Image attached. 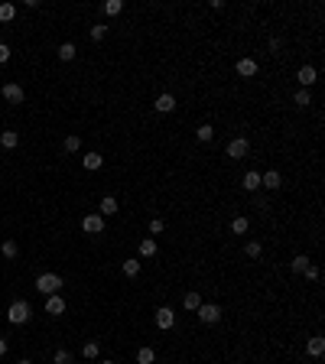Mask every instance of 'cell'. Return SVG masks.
<instances>
[{"instance_id":"6da1fadb","label":"cell","mask_w":325,"mask_h":364,"mask_svg":"<svg viewBox=\"0 0 325 364\" xmlns=\"http://www.w3.org/2000/svg\"><path fill=\"white\" fill-rule=\"evenodd\" d=\"M30 315H33V306L26 299H17V303H10V309H7V322L10 325H26Z\"/></svg>"},{"instance_id":"7a4b0ae2","label":"cell","mask_w":325,"mask_h":364,"mask_svg":"<svg viewBox=\"0 0 325 364\" xmlns=\"http://www.w3.org/2000/svg\"><path fill=\"white\" fill-rule=\"evenodd\" d=\"M33 286H36L43 296H55V293L62 290V277H59V273H39Z\"/></svg>"},{"instance_id":"3957f363","label":"cell","mask_w":325,"mask_h":364,"mask_svg":"<svg viewBox=\"0 0 325 364\" xmlns=\"http://www.w3.org/2000/svg\"><path fill=\"white\" fill-rule=\"evenodd\" d=\"M81 231H85V234H104V218H101L98 211L85 215L81 218Z\"/></svg>"},{"instance_id":"277c9868","label":"cell","mask_w":325,"mask_h":364,"mask_svg":"<svg viewBox=\"0 0 325 364\" xmlns=\"http://www.w3.org/2000/svg\"><path fill=\"white\" fill-rule=\"evenodd\" d=\"M195 312H198V319H202L205 325H215V322H221V306H215V303H202Z\"/></svg>"},{"instance_id":"5b68a950","label":"cell","mask_w":325,"mask_h":364,"mask_svg":"<svg viewBox=\"0 0 325 364\" xmlns=\"http://www.w3.org/2000/svg\"><path fill=\"white\" fill-rule=\"evenodd\" d=\"M247 153H251V140H244V137L228 143V156H231V160H244Z\"/></svg>"},{"instance_id":"8992f818","label":"cell","mask_w":325,"mask_h":364,"mask_svg":"<svg viewBox=\"0 0 325 364\" xmlns=\"http://www.w3.org/2000/svg\"><path fill=\"white\" fill-rule=\"evenodd\" d=\"M156 325H160L163 332H166V328H172V325H176V309H172V306H160V309H156Z\"/></svg>"},{"instance_id":"52a82bcc","label":"cell","mask_w":325,"mask_h":364,"mask_svg":"<svg viewBox=\"0 0 325 364\" xmlns=\"http://www.w3.org/2000/svg\"><path fill=\"white\" fill-rule=\"evenodd\" d=\"M4 98L10 101V104H23L26 94H23V88H20L17 81H7V85H4Z\"/></svg>"},{"instance_id":"ba28073f","label":"cell","mask_w":325,"mask_h":364,"mask_svg":"<svg viewBox=\"0 0 325 364\" xmlns=\"http://www.w3.org/2000/svg\"><path fill=\"white\" fill-rule=\"evenodd\" d=\"M257 72H260L257 59H238V75H241V78H254Z\"/></svg>"},{"instance_id":"9c48e42d","label":"cell","mask_w":325,"mask_h":364,"mask_svg":"<svg viewBox=\"0 0 325 364\" xmlns=\"http://www.w3.org/2000/svg\"><path fill=\"white\" fill-rule=\"evenodd\" d=\"M296 78H299V85H302V88L309 91V85H315V78H319V72H315V65H302Z\"/></svg>"},{"instance_id":"30bf717a","label":"cell","mask_w":325,"mask_h":364,"mask_svg":"<svg viewBox=\"0 0 325 364\" xmlns=\"http://www.w3.org/2000/svg\"><path fill=\"white\" fill-rule=\"evenodd\" d=\"M153 107H156L160 114H172V111H176V98H172V94L166 91V94H160V98L153 101Z\"/></svg>"},{"instance_id":"8fae6325","label":"cell","mask_w":325,"mask_h":364,"mask_svg":"<svg viewBox=\"0 0 325 364\" xmlns=\"http://www.w3.org/2000/svg\"><path fill=\"white\" fill-rule=\"evenodd\" d=\"M46 312L49 315H62L65 312V299H62L59 293H55V296H46Z\"/></svg>"},{"instance_id":"7c38bea8","label":"cell","mask_w":325,"mask_h":364,"mask_svg":"<svg viewBox=\"0 0 325 364\" xmlns=\"http://www.w3.org/2000/svg\"><path fill=\"white\" fill-rule=\"evenodd\" d=\"M260 185H264V189H280V185H283V176L280 173H276V169H270V173H264V176H260Z\"/></svg>"},{"instance_id":"4fadbf2b","label":"cell","mask_w":325,"mask_h":364,"mask_svg":"<svg viewBox=\"0 0 325 364\" xmlns=\"http://www.w3.org/2000/svg\"><path fill=\"white\" fill-rule=\"evenodd\" d=\"M98 215H101V218L117 215V198H114V195H104V198H101V205H98Z\"/></svg>"},{"instance_id":"5bb4252c","label":"cell","mask_w":325,"mask_h":364,"mask_svg":"<svg viewBox=\"0 0 325 364\" xmlns=\"http://www.w3.org/2000/svg\"><path fill=\"white\" fill-rule=\"evenodd\" d=\"M306 351L312 354V358H322V351H325V338H322V335H312V338H309V345H306Z\"/></svg>"},{"instance_id":"9a60e30c","label":"cell","mask_w":325,"mask_h":364,"mask_svg":"<svg viewBox=\"0 0 325 364\" xmlns=\"http://www.w3.org/2000/svg\"><path fill=\"white\" fill-rule=\"evenodd\" d=\"M0 147H4V150L20 147V134H17V130H4V134H0Z\"/></svg>"},{"instance_id":"2e32d148","label":"cell","mask_w":325,"mask_h":364,"mask_svg":"<svg viewBox=\"0 0 325 364\" xmlns=\"http://www.w3.org/2000/svg\"><path fill=\"white\" fill-rule=\"evenodd\" d=\"M241 185H244V192H257L260 189V173H244V179H241Z\"/></svg>"},{"instance_id":"e0dca14e","label":"cell","mask_w":325,"mask_h":364,"mask_svg":"<svg viewBox=\"0 0 325 364\" xmlns=\"http://www.w3.org/2000/svg\"><path fill=\"white\" fill-rule=\"evenodd\" d=\"M137 251H140V257H156V251H160V247H156V241H153V237H143Z\"/></svg>"},{"instance_id":"ac0fdd59","label":"cell","mask_w":325,"mask_h":364,"mask_svg":"<svg viewBox=\"0 0 325 364\" xmlns=\"http://www.w3.org/2000/svg\"><path fill=\"white\" fill-rule=\"evenodd\" d=\"M81 166H85V169H91V173H94V169H101V166H104V156H98V153H88L85 160H81Z\"/></svg>"},{"instance_id":"d6986e66","label":"cell","mask_w":325,"mask_h":364,"mask_svg":"<svg viewBox=\"0 0 325 364\" xmlns=\"http://www.w3.org/2000/svg\"><path fill=\"white\" fill-rule=\"evenodd\" d=\"M309 264H312V260H309L306 254H299V257H293V260H289V270H293V273H302Z\"/></svg>"},{"instance_id":"ffe728a7","label":"cell","mask_w":325,"mask_h":364,"mask_svg":"<svg viewBox=\"0 0 325 364\" xmlns=\"http://www.w3.org/2000/svg\"><path fill=\"white\" fill-rule=\"evenodd\" d=\"M247 228H251V221H247L244 215H238V218L231 221V234H247Z\"/></svg>"},{"instance_id":"44dd1931","label":"cell","mask_w":325,"mask_h":364,"mask_svg":"<svg viewBox=\"0 0 325 364\" xmlns=\"http://www.w3.org/2000/svg\"><path fill=\"white\" fill-rule=\"evenodd\" d=\"M182 306L189 309V312H195V309L202 306V296H198V293H185V296H182Z\"/></svg>"},{"instance_id":"7402d4cb","label":"cell","mask_w":325,"mask_h":364,"mask_svg":"<svg viewBox=\"0 0 325 364\" xmlns=\"http://www.w3.org/2000/svg\"><path fill=\"white\" fill-rule=\"evenodd\" d=\"M137 364H156V351L153 348H140L137 351Z\"/></svg>"},{"instance_id":"603a6c76","label":"cell","mask_w":325,"mask_h":364,"mask_svg":"<svg viewBox=\"0 0 325 364\" xmlns=\"http://www.w3.org/2000/svg\"><path fill=\"white\" fill-rule=\"evenodd\" d=\"M75 52H78V49H75V43H62V46H59V59H62V62H72Z\"/></svg>"},{"instance_id":"cb8c5ba5","label":"cell","mask_w":325,"mask_h":364,"mask_svg":"<svg viewBox=\"0 0 325 364\" xmlns=\"http://www.w3.org/2000/svg\"><path fill=\"white\" fill-rule=\"evenodd\" d=\"M124 277H140V260H124Z\"/></svg>"},{"instance_id":"d4e9b609","label":"cell","mask_w":325,"mask_h":364,"mask_svg":"<svg viewBox=\"0 0 325 364\" xmlns=\"http://www.w3.org/2000/svg\"><path fill=\"white\" fill-rule=\"evenodd\" d=\"M0 254H4L7 260H13V257H17V254H20V247H17V241H4V244H0Z\"/></svg>"},{"instance_id":"484cf974","label":"cell","mask_w":325,"mask_h":364,"mask_svg":"<svg viewBox=\"0 0 325 364\" xmlns=\"http://www.w3.org/2000/svg\"><path fill=\"white\" fill-rule=\"evenodd\" d=\"M195 137H198V143H211V137H215V130H211L208 124H202V127L195 130Z\"/></svg>"},{"instance_id":"4316f807","label":"cell","mask_w":325,"mask_h":364,"mask_svg":"<svg viewBox=\"0 0 325 364\" xmlns=\"http://www.w3.org/2000/svg\"><path fill=\"white\" fill-rule=\"evenodd\" d=\"M98 351H101V345H98V341H88V345L81 348V354H85L88 361H94V358H98Z\"/></svg>"},{"instance_id":"83f0119b","label":"cell","mask_w":325,"mask_h":364,"mask_svg":"<svg viewBox=\"0 0 325 364\" xmlns=\"http://www.w3.org/2000/svg\"><path fill=\"white\" fill-rule=\"evenodd\" d=\"M13 17H17V7H13V4H0V20H4V23H10Z\"/></svg>"},{"instance_id":"f1b7e54d","label":"cell","mask_w":325,"mask_h":364,"mask_svg":"<svg viewBox=\"0 0 325 364\" xmlns=\"http://www.w3.org/2000/svg\"><path fill=\"white\" fill-rule=\"evenodd\" d=\"M293 101H296V107H309V104H312V94L302 88V91H296V98H293Z\"/></svg>"},{"instance_id":"f546056e","label":"cell","mask_w":325,"mask_h":364,"mask_svg":"<svg viewBox=\"0 0 325 364\" xmlns=\"http://www.w3.org/2000/svg\"><path fill=\"white\" fill-rule=\"evenodd\" d=\"M78 150H81V137H65V153H78Z\"/></svg>"},{"instance_id":"4dcf8cb0","label":"cell","mask_w":325,"mask_h":364,"mask_svg":"<svg viewBox=\"0 0 325 364\" xmlns=\"http://www.w3.org/2000/svg\"><path fill=\"white\" fill-rule=\"evenodd\" d=\"M121 10H124V0H107V4H104V13H107V17H117Z\"/></svg>"},{"instance_id":"1f68e13d","label":"cell","mask_w":325,"mask_h":364,"mask_svg":"<svg viewBox=\"0 0 325 364\" xmlns=\"http://www.w3.org/2000/svg\"><path fill=\"white\" fill-rule=\"evenodd\" d=\"M244 254H247V257H254V260H257L260 254H264V244H260V241H251V244L244 247Z\"/></svg>"},{"instance_id":"d6a6232c","label":"cell","mask_w":325,"mask_h":364,"mask_svg":"<svg viewBox=\"0 0 325 364\" xmlns=\"http://www.w3.org/2000/svg\"><path fill=\"white\" fill-rule=\"evenodd\" d=\"M52 364H72V354H68L65 348H59V351L52 354Z\"/></svg>"},{"instance_id":"836d02e7","label":"cell","mask_w":325,"mask_h":364,"mask_svg":"<svg viewBox=\"0 0 325 364\" xmlns=\"http://www.w3.org/2000/svg\"><path fill=\"white\" fill-rule=\"evenodd\" d=\"M104 36H107V26H104V23L91 26V39H94V43H101V39H104Z\"/></svg>"},{"instance_id":"e575fe53","label":"cell","mask_w":325,"mask_h":364,"mask_svg":"<svg viewBox=\"0 0 325 364\" xmlns=\"http://www.w3.org/2000/svg\"><path fill=\"white\" fill-rule=\"evenodd\" d=\"M302 273H306V280H319V267H315V264H309Z\"/></svg>"},{"instance_id":"d590c367","label":"cell","mask_w":325,"mask_h":364,"mask_svg":"<svg viewBox=\"0 0 325 364\" xmlns=\"http://www.w3.org/2000/svg\"><path fill=\"white\" fill-rule=\"evenodd\" d=\"M4 62H10V46L0 43V65H4Z\"/></svg>"},{"instance_id":"8d00e7d4","label":"cell","mask_w":325,"mask_h":364,"mask_svg":"<svg viewBox=\"0 0 325 364\" xmlns=\"http://www.w3.org/2000/svg\"><path fill=\"white\" fill-rule=\"evenodd\" d=\"M160 231H163V221H160V218H153V221H150V234H160Z\"/></svg>"},{"instance_id":"74e56055","label":"cell","mask_w":325,"mask_h":364,"mask_svg":"<svg viewBox=\"0 0 325 364\" xmlns=\"http://www.w3.org/2000/svg\"><path fill=\"white\" fill-rule=\"evenodd\" d=\"M4 354H7V338L0 335V358H4Z\"/></svg>"},{"instance_id":"f35d334b","label":"cell","mask_w":325,"mask_h":364,"mask_svg":"<svg viewBox=\"0 0 325 364\" xmlns=\"http://www.w3.org/2000/svg\"><path fill=\"white\" fill-rule=\"evenodd\" d=\"M17 364H33V361H26V358H23V361H17Z\"/></svg>"},{"instance_id":"ab89813d","label":"cell","mask_w":325,"mask_h":364,"mask_svg":"<svg viewBox=\"0 0 325 364\" xmlns=\"http://www.w3.org/2000/svg\"><path fill=\"white\" fill-rule=\"evenodd\" d=\"M101 364H114V361H101Z\"/></svg>"}]
</instances>
